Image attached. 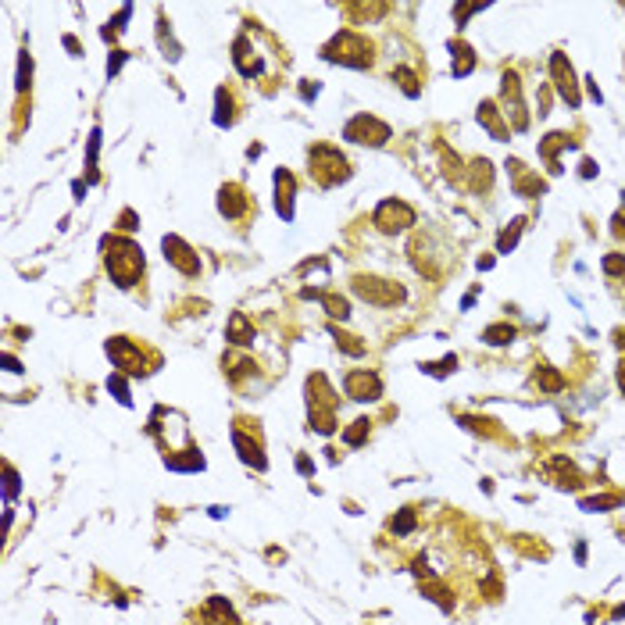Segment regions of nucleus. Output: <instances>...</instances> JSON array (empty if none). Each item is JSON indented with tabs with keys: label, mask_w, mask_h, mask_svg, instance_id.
<instances>
[{
	"label": "nucleus",
	"mask_w": 625,
	"mask_h": 625,
	"mask_svg": "<svg viewBox=\"0 0 625 625\" xmlns=\"http://www.w3.org/2000/svg\"><path fill=\"white\" fill-rule=\"evenodd\" d=\"M104 250H108V275H111V282L129 289L143 275V250L133 239H125V236L104 239Z\"/></svg>",
	"instance_id": "f257e3e1"
},
{
	"label": "nucleus",
	"mask_w": 625,
	"mask_h": 625,
	"mask_svg": "<svg viewBox=\"0 0 625 625\" xmlns=\"http://www.w3.org/2000/svg\"><path fill=\"white\" fill-rule=\"evenodd\" d=\"M322 58L333 61V65H347V68H368L372 65V43L361 33L344 29L322 47Z\"/></svg>",
	"instance_id": "f03ea898"
},
{
	"label": "nucleus",
	"mask_w": 625,
	"mask_h": 625,
	"mask_svg": "<svg viewBox=\"0 0 625 625\" xmlns=\"http://www.w3.org/2000/svg\"><path fill=\"white\" fill-rule=\"evenodd\" d=\"M307 165H311V175H315L319 186H336V182H347V179H351L347 157H344L336 147H329V143L311 147V150H307Z\"/></svg>",
	"instance_id": "7ed1b4c3"
},
{
	"label": "nucleus",
	"mask_w": 625,
	"mask_h": 625,
	"mask_svg": "<svg viewBox=\"0 0 625 625\" xmlns=\"http://www.w3.org/2000/svg\"><path fill=\"white\" fill-rule=\"evenodd\" d=\"M351 289L365 304H376V307H397L404 300V286L393 279H379V275H354Z\"/></svg>",
	"instance_id": "20e7f679"
},
{
	"label": "nucleus",
	"mask_w": 625,
	"mask_h": 625,
	"mask_svg": "<svg viewBox=\"0 0 625 625\" xmlns=\"http://www.w3.org/2000/svg\"><path fill=\"white\" fill-rule=\"evenodd\" d=\"M393 136V129L386 122H379L376 115H354L344 125V140L358 143V147H386V140Z\"/></svg>",
	"instance_id": "39448f33"
},
{
	"label": "nucleus",
	"mask_w": 625,
	"mask_h": 625,
	"mask_svg": "<svg viewBox=\"0 0 625 625\" xmlns=\"http://www.w3.org/2000/svg\"><path fill=\"white\" fill-rule=\"evenodd\" d=\"M372 222H376L379 232H390V236H393V232H404V229L415 225V207L404 204V200H397V197H390V200H383V204L376 207Z\"/></svg>",
	"instance_id": "423d86ee"
},
{
	"label": "nucleus",
	"mask_w": 625,
	"mask_h": 625,
	"mask_svg": "<svg viewBox=\"0 0 625 625\" xmlns=\"http://www.w3.org/2000/svg\"><path fill=\"white\" fill-rule=\"evenodd\" d=\"M504 118L511 122L515 133L529 129V115H525V100H522V86L515 72H504Z\"/></svg>",
	"instance_id": "0eeeda50"
},
{
	"label": "nucleus",
	"mask_w": 625,
	"mask_h": 625,
	"mask_svg": "<svg viewBox=\"0 0 625 625\" xmlns=\"http://www.w3.org/2000/svg\"><path fill=\"white\" fill-rule=\"evenodd\" d=\"M344 386H347V397L358 401V404H368V401H379V397H383V379H379L376 372H368V368L347 372Z\"/></svg>",
	"instance_id": "6e6552de"
},
{
	"label": "nucleus",
	"mask_w": 625,
	"mask_h": 625,
	"mask_svg": "<svg viewBox=\"0 0 625 625\" xmlns=\"http://www.w3.org/2000/svg\"><path fill=\"white\" fill-rule=\"evenodd\" d=\"M550 76H554V86L561 93V100L568 108H579V83H575V72H572V61L564 54H550Z\"/></svg>",
	"instance_id": "1a4fd4ad"
},
{
	"label": "nucleus",
	"mask_w": 625,
	"mask_h": 625,
	"mask_svg": "<svg viewBox=\"0 0 625 625\" xmlns=\"http://www.w3.org/2000/svg\"><path fill=\"white\" fill-rule=\"evenodd\" d=\"M161 247H165V261L175 264L182 275H197V272H200V257L193 254V247H190L182 236H165Z\"/></svg>",
	"instance_id": "9d476101"
},
{
	"label": "nucleus",
	"mask_w": 625,
	"mask_h": 625,
	"mask_svg": "<svg viewBox=\"0 0 625 625\" xmlns=\"http://www.w3.org/2000/svg\"><path fill=\"white\" fill-rule=\"evenodd\" d=\"M108 358H111L115 368H122V372H143V354H140V347H136L133 340H125V336L108 340Z\"/></svg>",
	"instance_id": "9b49d317"
},
{
	"label": "nucleus",
	"mask_w": 625,
	"mask_h": 625,
	"mask_svg": "<svg viewBox=\"0 0 625 625\" xmlns=\"http://www.w3.org/2000/svg\"><path fill=\"white\" fill-rule=\"evenodd\" d=\"M247 207H250V197H247V190H243L239 182H225V186L218 190V211H222L225 218H243Z\"/></svg>",
	"instance_id": "f8f14e48"
},
{
	"label": "nucleus",
	"mask_w": 625,
	"mask_h": 625,
	"mask_svg": "<svg viewBox=\"0 0 625 625\" xmlns=\"http://www.w3.org/2000/svg\"><path fill=\"white\" fill-rule=\"evenodd\" d=\"M232 61H236V68H239V76H247V79H254V76H261V58H257V51L250 47V40L247 36H239L236 43H232Z\"/></svg>",
	"instance_id": "ddd939ff"
},
{
	"label": "nucleus",
	"mask_w": 625,
	"mask_h": 625,
	"mask_svg": "<svg viewBox=\"0 0 625 625\" xmlns=\"http://www.w3.org/2000/svg\"><path fill=\"white\" fill-rule=\"evenodd\" d=\"M507 172H511V182H515V193L518 197H539L547 190V182L539 175H529L522 161H507Z\"/></svg>",
	"instance_id": "4468645a"
},
{
	"label": "nucleus",
	"mask_w": 625,
	"mask_h": 625,
	"mask_svg": "<svg viewBox=\"0 0 625 625\" xmlns=\"http://www.w3.org/2000/svg\"><path fill=\"white\" fill-rule=\"evenodd\" d=\"M557 150H575V140L568 133H550L543 143H539V157L550 165L554 175H561V161H557Z\"/></svg>",
	"instance_id": "2eb2a0df"
},
{
	"label": "nucleus",
	"mask_w": 625,
	"mask_h": 625,
	"mask_svg": "<svg viewBox=\"0 0 625 625\" xmlns=\"http://www.w3.org/2000/svg\"><path fill=\"white\" fill-rule=\"evenodd\" d=\"M293 193H296L293 175H289L286 168H279V172H275V211H279L286 222L293 218Z\"/></svg>",
	"instance_id": "dca6fc26"
},
{
	"label": "nucleus",
	"mask_w": 625,
	"mask_h": 625,
	"mask_svg": "<svg viewBox=\"0 0 625 625\" xmlns=\"http://www.w3.org/2000/svg\"><path fill=\"white\" fill-rule=\"evenodd\" d=\"M232 447L239 450V458H243V465H250V468H257V472H264V454H261V443L257 440H250L243 429H232Z\"/></svg>",
	"instance_id": "f3484780"
},
{
	"label": "nucleus",
	"mask_w": 625,
	"mask_h": 625,
	"mask_svg": "<svg viewBox=\"0 0 625 625\" xmlns=\"http://www.w3.org/2000/svg\"><path fill=\"white\" fill-rule=\"evenodd\" d=\"M500 115H504V111H497V104H493V100H482V104H479V125H482V129H486V133H490L497 143H504V140L511 136V129L500 122Z\"/></svg>",
	"instance_id": "a211bd4d"
},
{
	"label": "nucleus",
	"mask_w": 625,
	"mask_h": 625,
	"mask_svg": "<svg viewBox=\"0 0 625 625\" xmlns=\"http://www.w3.org/2000/svg\"><path fill=\"white\" fill-rule=\"evenodd\" d=\"M204 625H239V621H236V614H232L229 600L211 596V600H207V607H204Z\"/></svg>",
	"instance_id": "6ab92c4d"
},
{
	"label": "nucleus",
	"mask_w": 625,
	"mask_h": 625,
	"mask_svg": "<svg viewBox=\"0 0 625 625\" xmlns=\"http://www.w3.org/2000/svg\"><path fill=\"white\" fill-rule=\"evenodd\" d=\"M229 340L239 344V347L254 344V329H250V322H247L243 311H232V319H229Z\"/></svg>",
	"instance_id": "aec40b11"
},
{
	"label": "nucleus",
	"mask_w": 625,
	"mask_h": 625,
	"mask_svg": "<svg viewBox=\"0 0 625 625\" xmlns=\"http://www.w3.org/2000/svg\"><path fill=\"white\" fill-rule=\"evenodd\" d=\"M450 51H454V65H450V72L461 79V76H468L472 68H475V54H472V47H465V43H450Z\"/></svg>",
	"instance_id": "412c9836"
},
{
	"label": "nucleus",
	"mask_w": 625,
	"mask_h": 625,
	"mask_svg": "<svg viewBox=\"0 0 625 625\" xmlns=\"http://www.w3.org/2000/svg\"><path fill=\"white\" fill-rule=\"evenodd\" d=\"M515 336H518V333H515V326H507V322H497V326H490V329L482 333V344H490V347H507Z\"/></svg>",
	"instance_id": "4be33fe9"
},
{
	"label": "nucleus",
	"mask_w": 625,
	"mask_h": 625,
	"mask_svg": "<svg viewBox=\"0 0 625 625\" xmlns=\"http://www.w3.org/2000/svg\"><path fill=\"white\" fill-rule=\"evenodd\" d=\"M329 333H333V340H336V347H340L344 354H351V358H365V354H368V347H365V344H358V336L340 333L336 326H329Z\"/></svg>",
	"instance_id": "5701e85b"
},
{
	"label": "nucleus",
	"mask_w": 625,
	"mask_h": 625,
	"mask_svg": "<svg viewBox=\"0 0 625 625\" xmlns=\"http://www.w3.org/2000/svg\"><path fill=\"white\" fill-rule=\"evenodd\" d=\"M322 304H326V311L333 319H340V322H347L351 319V304H347V296H336V293H322Z\"/></svg>",
	"instance_id": "b1692460"
},
{
	"label": "nucleus",
	"mask_w": 625,
	"mask_h": 625,
	"mask_svg": "<svg viewBox=\"0 0 625 625\" xmlns=\"http://www.w3.org/2000/svg\"><path fill=\"white\" fill-rule=\"evenodd\" d=\"M490 182H493V165L482 157L472 165V190H490Z\"/></svg>",
	"instance_id": "393cba45"
},
{
	"label": "nucleus",
	"mask_w": 625,
	"mask_h": 625,
	"mask_svg": "<svg viewBox=\"0 0 625 625\" xmlns=\"http://www.w3.org/2000/svg\"><path fill=\"white\" fill-rule=\"evenodd\" d=\"M522 225H525V218H515V222L500 232V239H497V250H500V254H511V247H515L518 236H522Z\"/></svg>",
	"instance_id": "a878e982"
},
{
	"label": "nucleus",
	"mask_w": 625,
	"mask_h": 625,
	"mask_svg": "<svg viewBox=\"0 0 625 625\" xmlns=\"http://www.w3.org/2000/svg\"><path fill=\"white\" fill-rule=\"evenodd\" d=\"M368 425H372L368 418H358V422H351V429L344 433V443H347V447H361V443L368 440Z\"/></svg>",
	"instance_id": "bb28decb"
},
{
	"label": "nucleus",
	"mask_w": 625,
	"mask_h": 625,
	"mask_svg": "<svg viewBox=\"0 0 625 625\" xmlns=\"http://www.w3.org/2000/svg\"><path fill=\"white\" fill-rule=\"evenodd\" d=\"M393 83H401V90L408 93V97H418L422 90H418V76L411 72V68H393Z\"/></svg>",
	"instance_id": "cd10ccee"
},
{
	"label": "nucleus",
	"mask_w": 625,
	"mask_h": 625,
	"mask_svg": "<svg viewBox=\"0 0 625 625\" xmlns=\"http://www.w3.org/2000/svg\"><path fill=\"white\" fill-rule=\"evenodd\" d=\"M536 386L547 390V393H557V390L564 386V379H561L554 368H539V372H536Z\"/></svg>",
	"instance_id": "c85d7f7f"
},
{
	"label": "nucleus",
	"mask_w": 625,
	"mask_h": 625,
	"mask_svg": "<svg viewBox=\"0 0 625 625\" xmlns=\"http://www.w3.org/2000/svg\"><path fill=\"white\" fill-rule=\"evenodd\" d=\"M215 100H218V115H215V122H218V125H232V111H229V108H232V97H229L225 90H218Z\"/></svg>",
	"instance_id": "c756f323"
},
{
	"label": "nucleus",
	"mask_w": 625,
	"mask_h": 625,
	"mask_svg": "<svg viewBox=\"0 0 625 625\" xmlns=\"http://www.w3.org/2000/svg\"><path fill=\"white\" fill-rule=\"evenodd\" d=\"M108 390H111V393L118 397V404H125V408L133 404V397H129V383H125V379H122L118 372H115V376L108 379Z\"/></svg>",
	"instance_id": "7c9ffc66"
},
{
	"label": "nucleus",
	"mask_w": 625,
	"mask_h": 625,
	"mask_svg": "<svg viewBox=\"0 0 625 625\" xmlns=\"http://www.w3.org/2000/svg\"><path fill=\"white\" fill-rule=\"evenodd\" d=\"M450 368H458V358H454V354H447V358L436 361V365H422V372H429V376H436V379H443Z\"/></svg>",
	"instance_id": "2f4dec72"
},
{
	"label": "nucleus",
	"mask_w": 625,
	"mask_h": 625,
	"mask_svg": "<svg viewBox=\"0 0 625 625\" xmlns=\"http://www.w3.org/2000/svg\"><path fill=\"white\" fill-rule=\"evenodd\" d=\"M29 79H33V58L22 51V58H19V90H29Z\"/></svg>",
	"instance_id": "473e14b6"
},
{
	"label": "nucleus",
	"mask_w": 625,
	"mask_h": 625,
	"mask_svg": "<svg viewBox=\"0 0 625 625\" xmlns=\"http://www.w3.org/2000/svg\"><path fill=\"white\" fill-rule=\"evenodd\" d=\"M600 268H604L607 275H621V272H625V254H607V257L600 261Z\"/></svg>",
	"instance_id": "72a5a7b5"
},
{
	"label": "nucleus",
	"mask_w": 625,
	"mask_h": 625,
	"mask_svg": "<svg viewBox=\"0 0 625 625\" xmlns=\"http://www.w3.org/2000/svg\"><path fill=\"white\" fill-rule=\"evenodd\" d=\"M390 529H393L397 536H408V532L415 529V515H411V511H404L401 518H393V525H390Z\"/></svg>",
	"instance_id": "f704fd0d"
},
{
	"label": "nucleus",
	"mask_w": 625,
	"mask_h": 625,
	"mask_svg": "<svg viewBox=\"0 0 625 625\" xmlns=\"http://www.w3.org/2000/svg\"><path fill=\"white\" fill-rule=\"evenodd\" d=\"M125 58H129V54H125V51H115V54H111V58H108V76H118V68H122V65H125Z\"/></svg>",
	"instance_id": "c9c22d12"
},
{
	"label": "nucleus",
	"mask_w": 625,
	"mask_h": 625,
	"mask_svg": "<svg viewBox=\"0 0 625 625\" xmlns=\"http://www.w3.org/2000/svg\"><path fill=\"white\" fill-rule=\"evenodd\" d=\"M472 11H482V4H458V26H465V19Z\"/></svg>",
	"instance_id": "e433bc0d"
},
{
	"label": "nucleus",
	"mask_w": 625,
	"mask_h": 625,
	"mask_svg": "<svg viewBox=\"0 0 625 625\" xmlns=\"http://www.w3.org/2000/svg\"><path fill=\"white\" fill-rule=\"evenodd\" d=\"M4 472H8V497H15V493H19V472H15L11 465H8Z\"/></svg>",
	"instance_id": "4c0bfd02"
},
{
	"label": "nucleus",
	"mask_w": 625,
	"mask_h": 625,
	"mask_svg": "<svg viewBox=\"0 0 625 625\" xmlns=\"http://www.w3.org/2000/svg\"><path fill=\"white\" fill-rule=\"evenodd\" d=\"M579 175H582V179H593V175H596V161H589V157H586V161H582V168H579Z\"/></svg>",
	"instance_id": "58836bf2"
},
{
	"label": "nucleus",
	"mask_w": 625,
	"mask_h": 625,
	"mask_svg": "<svg viewBox=\"0 0 625 625\" xmlns=\"http://www.w3.org/2000/svg\"><path fill=\"white\" fill-rule=\"evenodd\" d=\"M65 47L72 51V58H79V54H83V47H79V40H76V36H65Z\"/></svg>",
	"instance_id": "ea45409f"
},
{
	"label": "nucleus",
	"mask_w": 625,
	"mask_h": 625,
	"mask_svg": "<svg viewBox=\"0 0 625 625\" xmlns=\"http://www.w3.org/2000/svg\"><path fill=\"white\" fill-rule=\"evenodd\" d=\"M296 468H300V475H311V472H315V465H311L307 458H296Z\"/></svg>",
	"instance_id": "a19ab883"
},
{
	"label": "nucleus",
	"mask_w": 625,
	"mask_h": 625,
	"mask_svg": "<svg viewBox=\"0 0 625 625\" xmlns=\"http://www.w3.org/2000/svg\"><path fill=\"white\" fill-rule=\"evenodd\" d=\"M122 229H136V215L133 211H122Z\"/></svg>",
	"instance_id": "79ce46f5"
},
{
	"label": "nucleus",
	"mask_w": 625,
	"mask_h": 625,
	"mask_svg": "<svg viewBox=\"0 0 625 625\" xmlns=\"http://www.w3.org/2000/svg\"><path fill=\"white\" fill-rule=\"evenodd\" d=\"M4 365H8V372H22V368H19V361H15L11 354H4Z\"/></svg>",
	"instance_id": "37998d69"
}]
</instances>
